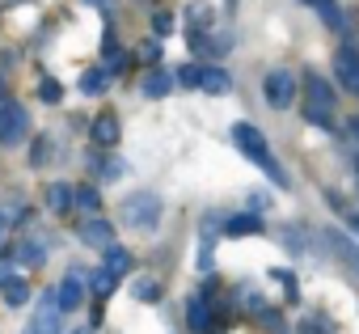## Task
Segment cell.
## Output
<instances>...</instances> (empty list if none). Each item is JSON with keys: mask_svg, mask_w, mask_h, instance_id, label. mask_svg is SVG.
Instances as JSON below:
<instances>
[{"mask_svg": "<svg viewBox=\"0 0 359 334\" xmlns=\"http://www.w3.org/2000/svg\"><path fill=\"white\" fill-rule=\"evenodd\" d=\"M233 140H237V148L258 165V170L275 182V187H287V174L279 170V161H275V152H271V144H266V135L254 127V123H237L233 127Z\"/></svg>", "mask_w": 359, "mask_h": 334, "instance_id": "6da1fadb", "label": "cell"}, {"mask_svg": "<svg viewBox=\"0 0 359 334\" xmlns=\"http://www.w3.org/2000/svg\"><path fill=\"white\" fill-rule=\"evenodd\" d=\"M161 212H165V203L156 199V195H131V199H123V208H118V220L127 225V229H135V233H152L156 229V220H161Z\"/></svg>", "mask_w": 359, "mask_h": 334, "instance_id": "7a4b0ae2", "label": "cell"}, {"mask_svg": "<svg viewBox=\"0 0 359 334\" xmlns=\"http://www.w3.org/2000/svg\"><path fill=\"white\" fill-rule=\"evenodd\" d=\"M304 89H309V123H330V110H334V89L317 76V72H304Z\"/></svg>", "mask_w": 359, "mask_h": 334, "instance_id": "3957f363", "label": "cell"}, {"mask_svg": "<svg viewBox=\"0 0 359 334\" xmlns=\"http://www.w3.org/2000/svg\"><path fill=\"white\" fill-rule=\"evenodd\" d=\"M30 135V114L18 102H0V144H22Z\"/></svg>", "mask_w": 359, "mask_h": 334, "instance_id": "277c9868", "label": "cell"}, {"mask_svg": "<svg viewBox=\"0 0 359 334\" xmlns=\"http://www.w3.org/2000/svg\"><path fill=\"white\" fill-rule=\"evenodd\" d=\"M262 93H266V102H271L275 110H283L287 102H296V76H292L287 68H275V72H266Z\"/></svg>", "mask_w": 359, "mask_h": 334, "instance_id": "5b68a950", "label": "cell"}, {"mask_svg": "<svg viewBox=\"0 0 359 334\" xmlns=\"http://www.w3.org/2000/svg\"><path fill=\"white\" fill-rule=\"evenodd\" d=\"M55 313H60V300H55V292H47V296L39 300V309H34L26 334H55Z\"/></svg>", "mask_w": 359, "mask_h": 334, "instance_id": "8992f818", "label": "cell"}, {"mask_svg": "<svg viewBox=\"0 0 359 334\" xmlns=\"http://www.w3.org/2000/svg\"><path fill=\"white\" fill-rule=\"evenodd\" d=\"M334 72H338V81L359 98V55H355L351 47H342V51L334 55Z\"/></svg>", "mask_w": 359, "mask_h": 334, "instance_id": "52a82bcc", "label": "cell"}, {"mask_svg": "<svg viewBox=\"0 0 359 334\" xmlns=\"http://www.w3.org/2000/svg\"><path fill=\"white\" fill-rule=\"evenodd\" d=\"M55 300H60V309H64V313L81 309V300H85V283H81V271L64 275V283L55 288Z\"/></svg>", "mask_w": 359, "mask_h": 334, "instance_id": "ba28073f", "label": "cell"}, {"mask_svg": "<svg viewBox=\"0 0 359 334\" xmlns=\"http://www.w3.org/2000/svg\"><path fill=\"white\" fill-rule=\"evenodd\" d=\"M110 237H114V229H110V220H102V216H93V220H85V225H81V241H85V246L110 250V246H114Z\"/></svg>", "mask_w": 359, "mask_h": 334, "instance_id": "9c48e42d", "label": "cell"}, {"mask_svg": "<svg viewBox=\"0 0 359 334\" xmlns=\"http://www.w3.org/2000/svg\"><path fill=\"white\" fill-rule=\"evenodd\" d=\"M93 144H102V148H110V144H118V114H110V110H102L97 119H93Z\"/></svg>", "mask_w": 359, "mask_h": 334, "instance_id": "30bf717a", "label": "cell"}, {"mask_svg": "<svg viewBox=\"0 0 359 334\" xmlns=\"http://www.w3.org/2000/svg\"><path fill=\"white\" fill-rule=\"evenodd\" d=\"M187 321L195 334H212V309L203 305V296H191L187 300Z\"/></svg>", "mask_w": 359, "mask_h": 334, "instance_id": "8fae6325", "label": "cell"}, {"mask_svg": "<svg viewBox=\"0 0 359 334\" xmlns=\"http://www.w3.org/2000/svg\"><path fill=\"white\" fill-rule=\"evenodd\" d=\"M304 5H309V9H317V13H321V22H325L330 30H346V13L334 5V0H304Z\"/></svg>", "mask_w": 359, "mask_h": 334, "instance_id": "7c38bea8", "label": "cell"}, {"mask_svg": "<svg viewBox=\"0 0 359 334\" xmlns=\"http://www.w3.org/2000/svg\"><path fill=\"white\" fill-rule=\"evenodd\" d=\"M224 233H229V237H254V233H262V220H258L254 212L229 216V220H224Z\"/></svg>", "mask_w": 359, "mask_h": 334, "instance_id": "4fadbf2b", "label": "cell"}, {"mask_svg": "<svg viewBox=\"0 0 359 334\" xmlns=\"http://www.w3.org/2000/svg\"><path fill=\"white\" fill-rule=\"evenodd\" d=\"M229 85H233V76L224 68H203V76H199V89H208V93H229Z\"/></svg>", "mask_w": 359, "mask_h": 334, "instance_id": "5bb4252c", "label": "cell"}, {"mask_svg": "<svg viewBox=\"0 0 359 334\" xmlns=\"http://www.w3.org/2000/svg\"><path fill=\"white\" fill-rule=\"evenodd\" d=\"M72 203H76V191H72L68 182H55V187L47 191V208H51V212H68Z\"/></svg>", "mask_w": 359, "mask_h": 334, "instance_id": "9a60e30c", "label": "cell"}, {"mask_svg": "<svg viewBox=\"0 0 359 334\" xmlns=\"http://www.w3.org/2000/svg\"><path fill=\"white\" fill-rule=\"evenodd\" d=\"M106 271H110V275H127V271H131V250L110 246V250H106Z\"/></svg>", "mask_w": 359, "mask_h": 334, "instance_id": "2e32d148", "label": "cell"}, {"mask_svg": "<svg viewBox=\"0 0 359 334\" xmlns=\"http://www.w3.org/2000/svg\"><path fill=\"white\" fill-rule=\"evenodd\" d=\"M169 89H173L169 72H148V76H144V98H165Z\"/></svg>", "mask_w": 359, "mask_h": 334, "instance_id": "e0dca14e", "label": "cell"}, {"mask_svg": "<svg viewBox=\"0 0 359 334\" xmlns=\"http://www.w3.org/2000/svg\"><path fill=\"white\" fill-rule=\"evenodd\" d=\"M26 300H30V283L13 275V279L5 283V305H9V309H18V305H26Z\"/></svg>", "mask_w": 359, "mask_h": 334, "instance_id": "ac0fdd59", "label": "cell"}, {"mask_svg": "<svg viewBox=\"0 0 359 334\" xmlns=\"http://www.w3.org/2000/svg\"><path fill=\"white\" fill-rule=\"evenodd\" d=\"M106 81H110V72H106V68H89V72L81 76V93H102V89H106Z\"/></svg>", "mask_w": 359, "mask_h": 334, "instance_id": "d6986e66", "label": "cell"}, {"mask_svg": "<svg viewBox=\"0 0 359 334\" xmlns=\"http://www.w3.org/2000/svg\"><path fill=\"white\" fill-rule=\"evenodd\" d=\"M43 258H47V250H43L39 241H22V246H18V262H26V267H43Z\"/></svg>", "mask_w": 359, "mask_h": 334, "instance_id": "ffe728a7", "label": "cell"}, {"mask_svg": "<svg viewBox=\"0 0 359 334\" xmlns=\"http://www.w3.org/2000/svg\"><path fill=\"white\" fill-rule=\"evenodd\" d=\"M123 170H127V165H123V156H106V161H97V178H102V182H114V178H123Z\"/></svg>", "mask_w": 359, "mask_h": 334, "instance_id": "44dd1931", "label": "cell"}, {"mask_svg": "<svg viewBox=\"0 0 359 334\" xmlns=\"http://www.w3.org/2000/svg\"><path fill=\"white\" fill-rule=\"evenodd\" d=\"M300 334H334V326H330V317H321V313H309V317L300 321Z\"/></svg>", "mask_w": 359, "mask_h": 334, "instance_id": "7402d4cb", "label": "cell"}, {"mask_svg": "<svg viewBox=\"0 0 359 334\" xmlns=\"http://www.w3.org/2000/svg\"><path fill=\"white\" fill-rule=\"evenodd\" d=\"M114 279H118V275H110L106 267H102V271H93V292H97V296H110V288H114Z\"/></svg>", "mask_w": 359, "mask_h": 334, "instance_id": "603a6c76", "label": "cell"}, {"mask_svg": "<svg viewBox=\"0 0 359 334\" xmlns=\"http://www.w3.org/2000/svg\"><path fill=\"white\" fill-rule=\"evenodd\" d=\"M76 208L97 212V191H93V187H81V191H76Z\"/></svg>", "mask_w": 359, "mask_h": 334, "instance_id": "cb8c5ba5", "label": "cell"}, {"mask_svg": "<svg viewBox=\"0 0 359 334\" xmlns=\"http://www.w3.org/2000/svg\"><path fill=\"white\" fill-rule=\"evenodd\" d=\"M131 292H135V300H156V296H161V288H156L152 279H140Z\"/></svg>", "mask_w": 359, "mask_h": 334, "instance_id": "d4e9b609", "label": "cell"}, {"mask_svg": "<svg viewBox=\"0 0 359 334\" xmlns=\"http://www.w3.org/2000/svg\"><path fill=\"white\" fill-rule=\"evenodd\" d=\"M266 208H271V195H266V191H254V195H250V212L258 216V212H266Z\"/></svg>", "mask_w": 359, "mask_h": 334, "instance_id": "484cf974", "label": "cell"}, {"mask_svg": "<svg viewBox=\"0 0 359 334\" xmlns=\"http://www.w3.org/2000/svg\"><path fill=\"white\" fill-rule=\"evenodd\" d=\"M152 26H156V34H173V13H156Z\"/></svg>", "mask_w": 359, "mask_h": 334, "instance_id": "4316f807", "label": "cell"}, {"mask_svg": "<svg viewBox=\"0 0 359 334\" xmlns=\"http://www.w3.org/2000/svg\"><path fill=\"white\" fill-rule=\"evenodd\" d=\"M60 98H64L60 81H43V102H60Z\"/></svg>", "mask_w": 359, "mask_h": 334, "instance_id": "83f0119b", "label": "cell"}, {"mask_svg": "<svg viewBox=\"0 0 359 334\" xmlns=\"http://www.w3.org/2000/svg\"><path fill=\"white\" fill-rule=\"evenodd\" d=\"M334 246H338V250L346 254V262H351V267L359 271V254H355V246H346V237H334Z\"/></svg>", "mask_w": 359, "mask_h": 334, "instance_id": "f1b7e54d", "label": "cell"}, {"mask_svg": "<svg viewBox=\"0 0 359 334\" xmlns=\"http://www.w3.org/2000/svg\"><path fill=\"white\" fill-rule=\"evenodd\" d=\"M199 76H203V68H182V76H177V81L191 89V85H199Z\"/></svg>", "mask_w": 359, "mask_h": 334, "instance_id": "f546056e", "label": "cell"}, {"mask_svg": "<svg viewBox=\"0 0 359 334\" xmlns=\"http://www.w3.org/2000/svg\"><path fill=\"white\" fill-rule=\"evenodd\" d=\"M47 152H51V144H47V140H39V144H34V165H43V156H47Z\"/></svg>", "mask_w": 359, "mask_h": 334, "instance_id": "4dcf8cb0", "label": "cell"}, {"mask_svg": "<svg viewBox=\"0 0 359 334\" xmlns=\"http://www.w3.org/2000/svg\"><path fill=\"white\" fill-rule=\"evenodd\" d=\"M140 55H144V60H156V55H161V47H156V43H144V51H140Z\"/></svg>", "mask_w": 359, "mask_h": 334, "instance_id": "1f68e13d", "label": "cell"}, {"mask_svg": "<svg viewBox=\"0 0 359 334\" xmlns=\"http://www.w3.org/2000/svg\"><path fill=\"white\" fill-rule=\"evenodd\" d=\"M9 279H13V275H9V267H5V262H0V288H5Z\"/></svg>", "mask_w": 359, "mask_h": 334, "instance_id": "d6a6232c", "label": "cell"}, {"mask_svg": "<svg viewBox=\"0 0 359 334\" xmlns=\"http://www.w3.org/2000/svg\"><path fill=\"white\" fill-rule=\"evenodd\" d=\"M351 233H355V241H359V216H351Z\"/></svg>", "mask_w": 359, "mask_h": 334, "instance_id": "836d02e7", "label": "cell"}, {"mask_svg": "<svg viewBox=\"0 0 359 334\" xmlns=\"http://www.w3.org/2000/svg\"><path fill=\"white\" fill-rule=\"evenodd\" d=\"M351 131H355V140H359V119H351Z\"/></svg>", "mask_w": 359, "mask_h": 334, "instance_id": "e575fe53", "label": "cell"}, {"mask_svg": "<svg viewBox=\"0 0 359 334\" xmlns=\"http://www.w3.org/2000/svg\"><path fill=\"white\" fill-rule=\"evenodd\" d=\"M72 334H89V330H85V326H81V330H72Z\"/></svg>", "mask_w": 359, "mask_h": 334, "instance_id": "d590c367", "label": "cell"}, {"mask_svg": "<svg viewBox=\"0 0 359 334\" xmlns=\"http://www.w3.org/2000/svg\"><path fill=\"white\" fill-rule=\"evenodd\" d=\"M0 233H5V216H0Z\"/></svg>", "mask_w": 359, "mask_h": 334, "instance_id": "8d00e7d4", "label": "cell"}, {"mask_svg": "<svg viewBox=\"0 0 359 334\" xmlns=\"http://www.w3.org/2000/svg\"><path fill=\"white\" fill-rule=\"evenodd\" d=\"M0 98H5V85H0Z\"/></svg>", "mask_w": 359, "mask_h": 334, "instance_id": "74e56055", "label": "cell"}, {"mask_svg": "<svg viewBox=\"0 0 359 334\" xmlns=\"http://www.w3.org/2000/svg\"><path fill=\"white\" fill-rule=\"evenodd\" d=\"M89 5H102V0H89Z\"/></svg>", "mask_w": 359, "mask_h": 334, "instance_id": "f35d334b", "label": "cell"}, {"mask_svg": "<svg viewBox=\"0 0 359 334\" xmlns=\"http://www.w3.org/2000/svg\"><path fill=\"white\" fill-rule=\"evenodd\" d=\"M229 5H237V0H229Z\"/></svg>", "mask_w": 359, "mask_h": 334, "instance_id": "ab89813d", "label": "cell"}]
</instances>
